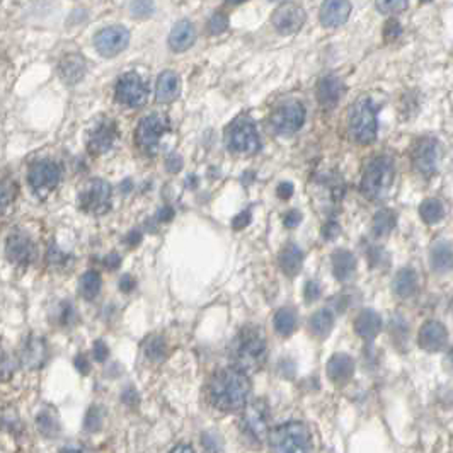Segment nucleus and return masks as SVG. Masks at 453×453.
I'll return each mask as SVG.
<instances>
[{
  "label": "nucleus",
  "mask_w": 453,
  "mask_h": 453,
  "mask_svg": "<svg viewBox=\"0 0 453 453\" xmlns=\"http://www.w3.org/2000/svg\"><path fill=\"white\" fill-rule=\"evenodd\" d=\"M16 192L17 186L12 177L5 173H0V215H3L12 205L16 199Z\"/></svg>",
  "instance_id": "33"
},
{
  "label": "nucleus",
  "mask_w": 453,
  "mask_h": 453,
  "mask_svg": "<svg viewBox=\"0 0 453 453\" xmlns=\"http://www.w3.org/2000/svg\"><path fill=\"white\" fill-rule=\"evenodd\" d=\"M419 215L421 219L424 220L426 223L433 225V223H438L441 219L445 217V208L438 199H426V201L421 203L419 206Z\"/></svg>",
  "instance_id": "36"
},
{
  "label": "nucleus",
  "mask_w": 453,
  "mask_h": 453,
  "mask_svg": "<svg viewBox=\"0 0 453 453\" xmlns=\"http://www.w3.org/2000/svg\"><path fill=\"white\" fill-rule=\"evenodd\" d=\"M394 181V166L390 159L387 157H377L363 174L362 191L365 192L366 198L377 199L387 192Z\"/></svg>",
  "instance_id": "5"
},
{
  "label": "nucleus",
  "mask_w": 453,
  "mask_h": 453,
  "mask_svg": "<svg viewBox=\"0 0 453 453\" xmlns=\"http://www.w3.org/2000/svg\"><path fill=\"white\" fill-rule=\"evenodd\" d=\"M303 254L300 247L295 244H288L280 254V266L287 276H297L302 269Z\"/></svg>",
  "instance_id": "29"
},
{
  "label": "nucleus",
  "mask_w": 453,
  "mask_h": 453,
  "mask_svg": "<svg viewBox=\"0 0 453 453\" xmlns=\"http://www.w3.org/2000/svg\"><path fill=\"white\" fill-rule=\"evenodd\" d=\"M60 77L63 78L65 84H77L85 76V60L80 55H67L65 58L60 62Z\"/></svg>",
  "instance_id": "27"
},
{
  "label": "nucleus",
  "mask_w": 453,
  "mask_h": 453,
  "mask_svg": "<svg viewBox=\"0 0 453 453\" xmlns=\"http://www.w3.org/2000/svg\"><path fill=\"white\" fill-rule=\"evenodd\" d=\"M276 192H278V196H280L281 199H290L291 195H294V184L281 183L280 186H278Z\"/></svg>",
  "instance_id": "53"
},
{
  "label": "nucleus",
  "mask_w": 453,
  "mask_h": 453,
  "mask_svg": "<svg viewBox=\"0 0 453 453\" xmlns=\"http://www.w3.org/2000/svg\"><path fill=\"white\" fill-rule=\"evenodd\" d=\"M135 285H137V283H135V280L130 276V274H124V276L120 280V288L123 291H126V294H128V291L133 290Z\"/></svg>",
  "instance_id": "54"
},
{
  "label": "nucleus",
  "mask_w": 453,
  "mask_h": 453,
  "mask_svg": "<svg viewBox=\"0 0 453 453\" xmlns=\"http://www.w3.org/2000/svg\"><path fill=\"white\" fill-rule=\"evenodd\" d=\"M349 130L353 138L360 144H372L377 137V109L372 98L363 96L353 106L349 114Z\"/></svg>",
  "instance_id": "4"
},
{
  "label": "nucleus",
  "mask_w": 453,
  "mask_h": 453,
  "mask_svg": "<svg viewBox=\"0 0 453 453\" xmlns=\"http://www.w3.org/2000/svg\"><path fill=\"white\" fill-rule=\"evenodd\" d=\"M5 254L7 259L10 263L17 266H27L34 258V244L30 239V235H26L21 230L10 232V235L7 237L5 242Z\"/></svg>",
  "instance_id": "16"
},
{
  "label": "nucleus",
  "mask_w": 453,
  "mask_h": 453,
  "mask_svg": "<svg viewBox=\"0 0 453 453\" xmlns=\"http://www.w3.org/2000/svg\"><path fill=\"white\" fill-rule=\"evenodd\" d=\"M227 27H228V17L225 16V14H222V12L213 14L212 19L208 21V30H210V33H212V34L223 33V31H225Z\"/></svg>",
  "instance_id": "41"
},
{
  "label": "nucleus",
  "mask_w": 453,
  "mask_h": 453,
  "mask_svg": "<svg viewBox=\"0 0 453 453\" xmlns=\"http://www.w3.org/2000/svg\"><path fill=\"white\" fill-rule=\"evenodd\" d=\"M438 159H440V144L431 137L419 138L412 148V160L416 169L424 176H431L438 169Z\"/></svg>",
  "instance_id": "13"
},
{
  "label": "nucleus",
  "mask_w": 453,
  "mask_h": 453,
  "mask_svg": "<svg viewBox=\"0 0 453 453\" xmlns=\"http://www.w3.org/2000/svg\"><path fill=\"white\" fill-rule=\"evenodd\" d=\"M167 130H169V121H167L166 116L151 114V116H145L138 123L137 131H135V142H137L140 151L153 155L159 148L160 138L166 135Z\"/></svg>",
  "instance_id": "6"
},
{
  "label": "nucleus",
  "mask_w": 453,
  "mask_h": 453,
  "mask_svg": "<svg viewBox=\"0 0 453 453\" xmlns=\"http://www.w3.org/2000/svg\"><path fill=\"white\" fill-rule=\"evenodd\" d=\"M48 358V346L46 341L39 336H30L21 349V362L26 368L36 370L45 365Z\"/></svg>",
  "instance_id": "19"
},
{
  "label": "nucleus",
  "mask_w": 453,
  "mask_h": 453,
  "mask_svg": "<svg viewBox=\"0 0 453 453\" xmlns=\"http://www.w3.org/2000/svg\"><path fill=\"white\" fill-rule=\"evenodd\" d=\"M305 121V109L300 102L291 101L287 104L280 106L271 116L273 128L281 135H291L302 128Z\"/></svg>",
  "instance_id": "12"
},
{
  "label": "nucleus",
  "mask_w": 453,
  "mask_h": 453,
  "mask_svg": "<svg viewBox=\"0 0 453 453\" xmlns=\"http://www.w3.org/2000/svg\"><path fill=\"white\" fill-rule=\"evenodd\" d=\"M310 333L312 336H316L317 340H324V338L329 336L331 329L334 326V313L329 309H320L310 317Z\"/></svg>",
  "instance_id": "30"
},
{
  "label": "nucleus",
  "mask_w": 453,
  "mask_h": 453,
  "mask_svg": "<svg viewBox=\"0 0 453 453\" xmlns=\"http://www.w3.org/2000/svg\"><path fill=\"white\" fill-rule=\"evenodd\" d=\"M166 166H167V170H169V173H177V170H181V167H183V160H181L179 155L173 153V155L167 159Z\"/></svg>",
  "instance_id": "52"
},
{
  "label": "nucleus",
  "mask_w": 453,
  "mask_h": 453,
  "mask_svg": "<svg viewBox=\"0 0 453 453\" xmlns=\"http://www.w3.org/2000/svg\"><path fill=\"white\" fill-rule=\"evenodd\" d=\"M340 225H338L336 222H327L326 225L322 227V235L326 241H333V239H336L338 235H340Z\"/></svg>",
  "instance_id": "48"
},
{
  "label": "nucleus",
  "mask_w": 453,
  "mask_h": 453,
  "mask_svg": "<svg viewBox=\"0 0 453 453\" xmlns=\"http://www.w3.org/2000/svg\"><path fill=\"white\" fill-rule=\"evenodd\" d=\"M145 353L153 362H162L166 358V342H164L162 338L153 336L145 346Z\"/></svg>",
  "instance_id": "38"
},
{
  "label": "nucleus",
  "mask_w": 453,
  "mask_h": 453,
  "mask_svg": "<svg viewBox=\"0 0 453 453\" xmlns=\"http://www.w3.org/2000/svg\"><path fill=\"white\" fill-rule=\"evenodd\" d=\"M302 222V213L298 210H290V212L285 215V227L295 228L298 227V223Z\"/></svg>",
  "instance_id": "49"
},
{
  "label": "nucleus",
  "mask_w": 453,
  "mask_h": 453,
  "mask_svg": "<svg viewBox=\"0 0 453 453\" xmlns=\"http://www.w3.org/2000/svg\"><path fill=\"white\" fill-rule=\"evenodd\" d=\"M267 440L273 453H310L312 448L309 430L297 421L276 426L267 434Z\"/></svg>",
  "instance_id": "3"
},
{
  "label": "nucleus",
  "mask_w": 453,
  "mask_h": 453,
  "mask_svg": "<svg viewBox=\"0 0 453 453\" xmlns=\"http://www.w3.org/2000/svg\"><path fill=\"white\" fill-rule=\"evenodd\" d=\"M377 9L382 14H395L408 9V0H377Z\"/></svg>",
  "instance_id": "39"
},
{
  "label": "nucleus",
  "mask_w": 453,
  "mask_h": 453,
  "mask_svg": "<svg viewBox=\"0 0 453 453\" xmlns=\"http://www.w3.org/2000/svg\"><path fill=\"white\" fill-rule=\"evenodd\" d=\"M114 140H116V124L113 121H104L98 124V128L89 137V151L96 155H101L113 147Z\"/></svg>",
  "instance_id": "20"
},
{
  "label": "nucleus",
  "mask_w": 453,
  "mask_h": 453,
  "mask_svg": "<svg viewBox=\"0 0 453 453\" xmlns=\"http://www.w3.org/2000/svg\"><path fill=\"white\" fill-rule=\"evenodd\" d=\"M251 382L247 373L235 366L219 370L208 382V401L219 411H239L247 404Z\"/></svg>",
  "instance_id": "1"
},
{
  "label": "nucleus",
  "mask_w": 453,
  "mask_h": 453,
  "mask_svg": "<svg viewBox=\"0 0 453 453\" xmlns=\"http://www.w3.org/2000/svg\"><path fill=\"white\" fill-rule=\"evenodd\" d=\"M181 92V80L177 77L176 72L173 70H166L157 78V87H155V98L157 101L167 104V102H173L174 99L179 96Z\"/></svg>",
  "instance_id": "24"
},
{
  "label": "nucleus",
  "mask_w": 453,
  "mask_h": 453,
  "mask_svg": "<svg viewBox=\"0 0 453 453\" xmlns=\"http://www.w3.org/2000/svg\"><path fill=\"white\" fill-rule=\"evenodd\" d=\"M342 92H344V84L338 77H324L317 84V101L324 108H334L340 102Z\"/></svg>",
  "instance_id": "22"
},
{
  "label": "nucleus",
  "mask_w": 453,
  "mask_h": 453,
  "mask_svg": "<svg viewBox=\"0 0 453 453\" xmlns=\"http://www.w3.org/2000/svg\"><path fill=\"white\" fill-rule=\"evenodd\" d=\"M60 453H87V452L80 450V448H65V450H62Z\"/></svg>",
  "instance_id": "60"
},
{
  "label": "nucleus",
  "mask_w": 453,
  "mask_h": 453,
  "mask_svg": "<svg viewBox=\"0 0 453 453\" xmlns=\"http://www.w3.org/2000/svg\"><path fill=\"white\" fill-rule=\"evenodd\" d=\"M131 237H130V244L133 245V244H138V242H140V234H138V232H131Z\"/></svg>",
  "instance_id": "59"
},
{
  "label": "nucleus",
  "mask_w": 453,
  "mask_h": 453,
  "mask_svg": "<svg viewBox=\"0 0 453 453\" xmlns=\"http://www.w3.org/2000/svg\"><path fill=\"white\" fill-rule=\"evenodd\" d=\"M351 14L349 0H324L320 7V23L326 27H338L348 21Z\"/></svg>",
  "instance_id": "18"
},
{
  "label": "nucleus",
  "mask_w": 453,
  "mask_h": 453,
  "mask_svg": "<svg viewBox=\"0 0 453 453\" xmlns=\"http://www.w3.org/2000/svg\"><path fill=\"white\" fill-rule=\"evenodd\" d=\"M392 288H394V294L401 298H409L411 295H415V291L417 290L416 271L411 269V267H404V269L399 271L395 274Z\"/></svg>",
  "instance_id": "28"
},
{
  "label": "nucleus",
  "mask_w": 453,
  "mask_h": 453,
  "mask_svg": "<svg viewBox=\"0 0 453 453\" xmlns=\"http://www.w3.org/2000/svg\"><path fill=\"white\" fill-rule=\"evenodd\" d=\"M431 266L437 273H448L453 269V249L447 242H438L431 251Z\"/></svg>",
  "instance_id": "31"
},
{
  "label": "nucleus",
  "mask_w": 453,
  "mask_h": 453,
  "mask_svg": "<svg viewBox=\"0 0 453 453\" xmlns=\"http://www.w3.org/2000/svg\"><path fill=\"white\" fill-rule=\"evenodd\" d=\"M417 342L423 349L430 353H437L445 348L448 342V331L438 320H428L421 326L419 336H417Z\"/></svg>",
  "instance_id": "17"
},
{
  "label": "nucleus",
  "mask_w": 453,
  "mask_h": 453,
  "mask_svg": "<svg viewBox=\"0 0 453 453\" xmlns=\"http://www.w3.org/2000/svg\"><path fill=\"white\" fill-rule=\"evenodd\" d=\"M173 215H174L173 208H169V206H167V208H164L162 212L159 213V219H160V220H164V222H166V220H170V219H173Z\"/></svg>",
  "instance_id": "57"
},
{
  "label": "nucleus",
  "mask_w": 453,
  "mask_h": 453,
  "mask_svg": "<svg viewBox=\"0 0 453 453\" xmlns=\"http://www.w3.org/2000/svg\"><path fill=\"white\" fill-rule=\"evenodd\" d=\"M101 287L102 280L98 271H87L80 278V295L85 300H94L99 295V291H101Z\"/></svg>",
  "instance_id": "34"
},
{
  "label": "nucleus",
  "mask_w": 453,
  "mask_h": 453,
  "mask_svg": "<svg viewBox=\"0 0 453 453\" xmlns=\"http://www.w3.org/2000/svg\"><path fill=\"white\" fill-rule=\"evenodd\" d=\"M120 263H121V258L118 254H114V252L104 258V265L108 269H116V267L120 266Z\"/></svg>",
  "instance_id": "56"
},
{
  "label": "nucleus",
  "mask_w": 453,
  "mask_h": 453,
  "mask_svg": "<svg viewBox=\"0 0 453 453\" xmlns=\"http://www.w3.org/2000/svg\"><path fill=\"white\" fill-rule=\"evenodd\" d=\"M67 259V256L60 251L58 247H49L48 251V263L49 265H60Z\"/></svg>",
  "instance_id": "51"
},
{
  "label": "nucleus",
  "mask_w": 453,
  "mask_h": 453,
  "mask_svg": "<svg viewBox=\"0 0 453 453\" xmlns=\"http://www.w3.org/2000/svg\"><path fill=\"white\" fill-rule=\"evenodd\" d=\"M227 144L239 153H256L259 151V137L254 123L249 118H239L228 128Z\"/></svg>",
  "instance_id": "9"
},
{
  "label": "nucleus",
  "mask_w": 453,
  "mask_h": 453,
  "mask_svg": "<svg viewBox=\"0 0 453 453\" xmlns=\"http://www.w3.org/2000/svg\"><path fill=\"white\" fill-rule=\"evenodd\" d=\"M31 188L38 195H48L52 189H55L60 183V167L53 160H38L30 167L27 174Z\"/></svg>",
  "instance_id": "11"
},
{
  "label": "nucleus",
  "mask_w": 453,
  "mask_h": 453,
  "mask_svg": "<svg viewBox=\"0 0 453 453\" xmlns=\"http://www.w3.org/2000/svg\"><path fill=\"white\" fill-rule=\"evenodd\" d=\"M36 424L38 430L41 431L45 437H55L60 430L58 423H56V419L49 415V412H39L36 417Z\"/></svg>",
  "instance_id": "37"
},
{
  "label": "nucleus",
  "mask_w": 453,
  "mask_h": 453,
  "mask_svg": "<svg viewBox=\"0 0 453 453\" xmlns=\"http://www.w3.org/2000/svg\"><path fill=\"white\" fill-rule=\"evenodd\" d=\"M355 373V362L351 356L348 355H334L333 358L327 362V377L333 384L344 385L348 384L349 378Z\"/></svg>",
  "instance_id": "21"
},
{
  "label": "nucleus",
  "mask_w": 453,
  "mask_h": 453,
  "mask_svg": "<svg viewBox=\"0 0 453 453\" xmlns=\"http://www.w3.org/2000/svg\"><path fill=\"white\" fill-rule=\"evenodd\" d=\"M130 43V33L123 26H109L94 36V46L102 56H116Z\"/></svg>",
  "instance_id": "14"
},
{
  "label": "nucleus",
  "mask_w": 453,
  "mask_h": 453,
  "mask_svg": "<svg viewBox=\"0 0 453 453\" xmlns=\"http://www.w3.org/2000/svg\"><path fill=\"white\" fill-rule=\"evenodd\" d=\"M249 223H251V212H242L235 217L234 222H232V227H234L235 230H242V228L247 227Z\"/></svg>",
  "instance_id": "50"
},
{
  "label": "nucleus",
  "mask_w": 453,
  "mask_h": 453,
  "mask_svg": "<svg viewBox=\"0 0 453 453\" xmlns=\"http://www.w3.org/2000/svg\"><path fill=\"white\" fill-rule=\"evenodd\" d=\"M297 327V312L290 307L280 309L274 313V329L281 336H290Z\"/></svg>",
  "instance_id": "32"
},
{
  "label": "nucleus",
  "mask_w": 453,
  "mask_h": 453,
  "mask_svg": "<svg viewBox=\"0 0 453 453\" xmlns=\"http://www.w3.org/2000/svg\"><path fill=\"white\" fill-rule=\"evenodd\" d=\"M267 355L266 336L259 326H244L230 344L232 365L244 373H254L265 365Z\"/></svg>",
  "instance_id": "2"
},
{
  "label": "nucleus",
  "mask_w": 453,
  "mask_h": 453,
  "mask_svg": "<svg viewBox=\"0 0 453 453\" xmlns=\"http://www.w3.org/2000/svg\"><path fill=\"white\" fill-rule=\"evenodd\" d=\"M76 366H77L78 372H82V373H84V375H87L89 370H91V365H89L87 358H85L84 355L77 356V360H76Z\"/></svg>",
  "instance_id": "55"
},
{
  "label": "nucleus",
  "mask_w": 453,
  "mask_h": 453,
  "mask_svg": "<svg viewBox=\"0 0 453 453\" xmlns=\"http://www.w3.org/2000/svg\"><path fill=\"white\" fill-rule=\"evenodd\" d=\"M355 331L363 340H375L382 331V317L372 309L362 310L355 320Z\"/></svg>",
  "instance_id": "23"
},
{
  "label": "nucleus",
  "mask_w": 453,
  "mask_h": 453,
  "mask_svg": "<svg viewBox=\"0 0 453 453\" xmlns=\"http://www.w3.org/2000/svg\"><path fill=\"white\" fill-rule=\"evenodd\" d=\"M153 12V2L152 0H135L131 3V14L135 17H147Z\"/></svg>",
  "instance_id": "42"
},
{
  "label": "nucleus",
  "mask_w": 453,
  "mask_h": 453,
  "mask_svg": "<svg viewBox=\"0 0 453 453\" xmlns=\"http://www.w3.org/2000/svg\"><path fill=\"white\" fill-rule=\"evenodd\" d=\"M228 3H234V5H237V3H242V2H245V0H227Z\"/></svg>",
  "instance_id": "61"
},
{
  "label": "nucleus",
  "mask_w": 453,
  "mask_h": 453,
  "mask_svg": "<svg viewBox=\"0 0 453 453\" xmlns=\"http://www.w3.org/2000/svg\"><path fill=\"white\" fill-rule=\"evenodd\" d=\"M397 219H395V213L392 210H380L377 212V215L373 217V234L377 237H384L388 235L394 230Z\"/></svg>",
  "instance_id": "35"
},
{
  "label": "nucleus",
  "mask_w": 453,
  "mask_h": 453,
  "mask_svg": "<svg viewBox=\"0 0 453 453\" xmlns=\"http://www.w3.org/2000/svg\"><path fill=\"white\" fill-rule=\"evenodd\" d=\"M203 445L210 453H219L220 452V440L213 433L203 434Z\"/></svg>",
  "instance_id": "46"
},
{
  "label": "nucleus",
  "mask_w": 453,
  "mask_h": 453,
  "mask_svg": "<svg viewBox=\"0 0 453 453\" xmlns=\"http://www.w3.org/2000/svg\"><path fill=\"white\" fill-rule=\"evenodd\" d=\"M401 33H402V27L401 24H399V21L395 19L387 21V24H385L384 27V38L387 39V41H394V39L401 36Z\"/></svg>",
  "instance_id": "44"
},
{
  "label": "nucleus",
  "mask_w": 453,
  "mask_h": 453,
  "mask_svg": "<svg viewBox=\"0 0 453 453\" xmlns=\"http://www.w3.org/2000/svg\"><path fill=\"white\" fill-rule=\"evenodd\" d=\"M85 430L87 431H98L102 424V415L98 408H92L85 416Z\"/></svg>",
  "instance_id": "43"
},
{
  "label": "nucleus",
  "mask_w": 453,
  "mask_h": 453,
  "mask_svg": "<svg viewBox=\"0 0 453 453\" xmlns=\"http://www.w3.org/2000/svg\"><path fill=\"white\" fill-rule=\"evenodd\" d=\"M170 453H195V450L189 445H177Z\"/></svg>",
  "instance_id": "58"
},
{
  "label": "nucleus",
  "mask_w": 453,
  "mask_h": 453,
  "mask_svg": "<svg viewBox=\"0 0 453 453\" xmlns=\"http://www.w3.org/2000/svg\"><path fill=\"white\" fill-rule=\"evenodd\" d=\"M448 358H450V362L453 363V348L450 349V353H448Z\"/></svg>",
  "instance_id": "62"
},
{
  "label": "nucleus",
  "mask_w": 453,
  "mask_h": 453,
  "mask_svg": "<svg viewBox=\"0 0 453 453\" xmlns=\"http://www.w3.org/2000/svg\"><path fill=\"white\" fill-rule=\"evenodd\" d=\"M426 2H428V0H426Z\"/></svg>",
  "instance_id": "63"
},
{
  "label": "nucleus",
  "mask_w": 453,
  "mask_h": 453,
  "mask_svg": "<svg viewBox=\"0 0 453 453\" xmlns=\"http://www.w3.org/2000/svg\"><path fill=\"white\" fill-rule=\"evenodd\" d=\"M14 370H16V363L12 356L0 349V382L9 380L14 375Z\"/></svg>",
  "instance_id": "40"
},
{
  "label": "nucleus",
  "mask_w": 453,
  "mask_h": 453,
  "mask_svg": "<svg viewBox=\"0 0 453 453\" xmlns=\"http://www.w3.org/2000/svg\"><path fill=\"white\" fill-rule=\"evenodd\" d=\"M92 355H94V358H96V362H104L106 358H108V355H109V349H108V346L104 344V341H96L94 342V346H92Z\"/></svg>",
  "instance_id": "45"
},
{
  "label": "nucleus",
  "mask_w": 453,
  "mask_h": 453,
  "mask_svg": "<svg viewBox=\"0 0 453 453\" xmlns=\"http://www.w3.org/2000/svg\"><path fill=\"white\" fill-rule=\"evenodd\" d=\"M241 424L245 437L256 443H263L269 434V409L266 402L263 399L251 402L242 415Z\"/></svg>",
  "instance_id": "7"
},
{
  "label": "nucleus",
  "mask_w": 453,
  "mask_h": 453,
  "mask_svg": "<svg viewBox=\"0 0 453 453\" xmlns=\"http://www.w3.org/2000/svg\"><path fill=\"white\" fill-rule=\"evenodd\" d=\"M78 203L91 215H104L111 208V186L104 179H92L82 188Z\"/></svg>",
  "instance_id": "8"
},
{
  "label": "nucleus",
  "mask_w": 453,
  "mask_h": 453,
  "mask_svg": "<svg viewBox=\"0 0 453 453\" xmlns=\"http://www.w3.org/2000/svg\"><path fill=\"white\" fill-rule=\"evenodd\" d=\"M271 23L281 34H294L305 23V10L297 3H283L274 10Z\"/></svg>",
  "instance_id": "15"
},
{
  "label": "nucleus",
  "mask_w": 453,
  "mask_h": 453,
  "mask_svg": "<svg viewBox=\"0 0 453 453\" xmlns=\"http://www.w3.org/2000/svg\"><path fill=\"white\" fill-rule=\"evenodd\" d=\"M319 295H320L319 285H317L316 281H309V283L305 285V290H303V297H305V300L313 302L319 298Z\"/></svg>",
  "instance_id": "47"
},
{
  "label": "nucleus",
  "mask_w": 453,
  "mask_h": 453,
  "mask_svg": "<svg viewBox=\"0 0 453 453\" xmlns=\"http://www.w3.org/2000/svg\"><path fill=\"white\" fill-rule=\"evenodd\" d=\"M195 39H196V31L195 27H192V24L189 23V21H179V23L174 26V30L170 31L169 46L173 52L183 53L191 48Z\"/></svg>",
  "instance_id": "25"
},
{
  "label": "nucleus",
  "mask_w": 453,
  "mask_h": 453,
  "mask_svg": "<svg viewBox=\"0 0 453 453\" xmlns=\"http://www.w3.org/2000/svg\"><path fill=\"white\" fill-rule=\"evenodd\" d=\"M148 96V89L144 78L138 74L128 72L120 78L116 85V99L128 108H140L145 104Z\"/></svg>",
  "instance_id": "10"
},
{
  "label": "nucleus",
  "mask_w": 453,
  "mask_h": 453,
  "mask_svg": "<svg viewBox=\"0 0 453 453\" xmlns=\"http://www.w3.org/2000/svg\"><path fill=\"white\" fill-rule=\"evenodd\" d=\"M333 273L338 281H349L356 273V258L349 251L338 249L331 258Z\"/></svg>",
  "instance_id": "26"
}]
</instances>
